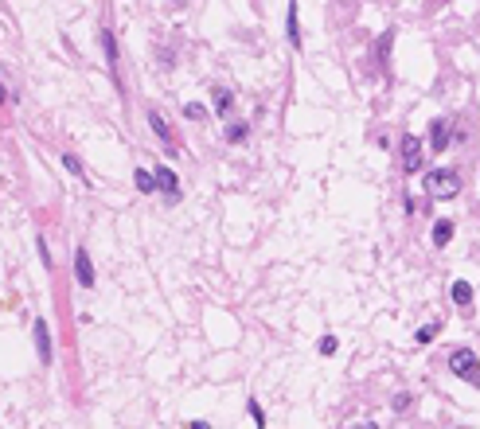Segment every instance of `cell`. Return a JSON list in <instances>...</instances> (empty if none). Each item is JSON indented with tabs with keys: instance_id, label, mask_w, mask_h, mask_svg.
<instances>
[{
	"instance_id": "cell-20",
	"label": "cell",
	"mask_w": 480,
	"mask_h": 429,
	"mask_svg": "<svg viewBox=\"0 0 480 429\" xmlns=\"http://www.w3.org/2000/svg\"><path fill=\"white\" fill-rule=\"evenodd\" d=\"M250 418H254V425H266V418H261V406H258V402H250Z\"/></svg>"
},
{
	"instance_id": "cell-2",
	"label": "cell",
	"mask_w": 480,
	"mask_h": 429,
	"mask_svg": "<svg viewBox=\"0 0 480 429\" xmlns=\"http://www.w3.org/2000/svg\"><path fill=\"white\" fill-rule=\"evenodd\" d=\"M449 371H453L457 379H469V383L480 387V363H476V355H472L469 347H457V352L449 355Z\"/></svg>"
},
{
	"instance_id": "cell-19",
	"label": "cell",
	"mask_w": 480,
	"mask_h": 429,
	"mask_svg": "<svg viewBox=\"0 0 480 429\" xmlns=\"http://www.w3.org/2000/svg\"><path fill=\"white\" fill-rule=\"evenodd\" d=\"M63 164H67V168H70V172H75V176H82V164H78V160H75V156H70V152H67V156H63Z\"/></svg>"
},
{
	"instance_id": "cell-9",
	"label": "cell",
	"mask_w": 480,
	"mask_h": 429,
	"mask_svg": "<svg viewBox=\"0 0 480 429\" xmlns=\"http://www.w3.org/2000/svg\"><path fill=\"white\" fill-rule=\"evenodd\" d=\"M149 125L156 129V137H160V141H164V144H172V129H168V121L160 118L156 110H149Z\"/></svg>"
},
{
	"instance_id": "cell-16",
	"label": "cell",
	"mask_w": 480,
	"mask_h": 429,
	"mask_svg": "<svg viewBox=\"0 0 480 429\" xmlns=\"http://www.w3.org/2000/svg\"><path fill=\"white\" fill-rule=\"evenodd\" d=\"M184 113H187L192 121H203V118H207V110H203V106H195V101H192V106H184Z\"/></svg>"
},
{
	"instance_id": "cell-5",
	"label": "cell",
	"mask_w": 480,
	"mask_h": 429,
	"mask_svg": "<svg viewBox=\"0 0 480 429\" xmlns=\"http://www.w3.org/2000/svg\"><path fill=\"white\" fill-rule=\"evenodd\" d=\"M445 144H449V121L438 118V121L430 125V149H433V152H445Z\"/></svg>"
},
{
	"instance_id": "cell-10",
	"label": "cell",
	"mask_w": 480,
	"mask_h": 429,
	"mask_svg": "<svg viewBox=\"0 0 480 429\" xmlns=\"http://www.w3.org/2000/svg\"><path fill=\"white\" fill-rule=\"evenodd\" d=\"M449 238H453V223L438 219V223H433V246H449Z\"/></svg>"
},
{
	"instance_id": "cell-18",
	"label": "cell",
	"mask_w": 480,
	"mask_h": 429,
	"mask_svg": "<svg viewBox=\"0 0 480 429\" xmlns=\"http://www.w3.org/2000/svg\"><path fill=\"white\" fill-rule=\"evenodd\" d=\"M332 352H336V336H324L320 340V355H332Z\"/></svg>"
},
{
	"instance_id": "cell-21",
	"label": "cell",
	"mask_w": 480,
	"mask_h": 429,
	"mask_svg": "<svg viewBox=\"0 0 480 429\" xmlns=\"http://www.w3.org/2000/svg\"><path fill=\"white\" fill-rule=\"evenodd\" d=\"M0 98H4V90H0Z\"/></svg>"
},
{
	"instance_id": "cell-6",
	"label": "cell",
	"mask_w": 480,
	"mask_h": 429,
	"mask_svg": "<svg viewBox=\"0 0 480 429\" xmlns=\"http://www.w3.org/2000/svg\"><path fill=\"white\" fill-rule=\"evenodd\" d=\"M156 184H160V192L168 195V199H180V180H176V172H172V168H156Z\"/></svg>"
},
{
	"instance_id": "cell-12",
	"label": "cell",
	"mask_w": 480,
	"mask_h": 429,
	"mask_svg": "<svg viewBox=\"0 0 480 429\" xmlns=\"http://www.w3.org/2000/svg\"><path fill=\"white\" fill-rule=\"evenodd\" d=\"M246 137H250V125H246V121H235V125H227V141H230V144H242Z\"/></svg>"
},
{
	"instance_id": "cell-15",
	"label": "cell",
	"mask_w": 480,
	"mask_h": 429,
	"mask_svg": "<svg viewBox=\"0 0 480 429\" xmlns=\"http://www.w3.org/2000/svg\"><path fill=\"white\" fill-rule=\"evenodd\" d=\"M289 39H293V47H301V27H297V4H289Z\"/></svg>"
},
{
	"instance_id": "cell-4",
	"label": "cell",
	"mask_w": 480,
	"mask_h": 429,
	"mask_svg": "<svg viewBox=\"0 0 480 429\" xmlns=\"http://www.w3.org/2000/svg\"><path fill=\"white\" fill-rule=\"evenodd\" d=\"M35 347H39V363L47 367V363H51V332H47V320H35Z\"/></svg>"
},
{
	"instance_id": "cell-7",
	"label": "cell",
	"mask_w": 480,
	"mask_h": 429,
	"mask_svg": "<svg viewBox=\"0 0 480 429\" xmlns=\"http://www.w3.org/2000/svg\"><path fill=\"white\" fill-rule=\"evenodd\" d=\"M75 278H78V285H86V289L94 285V266H90V258H86V250L75 254Z\"/></svg>"
},
{
	"instance_id": "cell-1",
	"label": "cell",
	"mask_w": 480,
	"mask_h": 429,
	"mask_svg": "<svg viewBox=\"0 0 480 429\" xmlns=\"http://www.w3.org/2000/svg\"><path fill=\"white\" fill-rule=\"evenodd\" d=\"M457 192H461V176H457L453 168L426 172V195H430V199H453Z\"/></svg>"
},
{
	"instance_id": "cell-3",
	"label": "cell",
	"mask_w": 480,
	"mask_h": 429,
	"mask_svg": "<svg viewBox=\"0 0 480 429\" xmlns=\"http://www.w3.org/2000/svg\"><path fill=\"white\" fill-rule=\"evenodd\" d=\"M421 168V137H402V172H418Z\"/></svg>"
},
{
	"instance_id": "cell-14",
	"label": "cell",
	"mask_w": 480,
	"mask_h": 429,
	"mask_svg": "<svg viewBox=\"0 0 480 429\" xmlns=\"http://www.w3.org/2000/svg\"><path fill=\"white\" fill-rule=\"evenodd\" d=\"M230 106H235V98H230V90H215V113H223L227 118Z\"/></svg>"
},
{
	"instance_id": "cell-11",
	"label": "cell",
	"mask_w": 480,
	"mask_h": 429,
	"mask_svg": "<svg viewBox=\"0 0 480 429\" xmlns=\"http://www.w3.org/2000/svg\"><path fill=\"white\" fill-rule=\"evenodd\" d=\"M453 301L461 304V309H469V304H472V285H469V281H453Z\"/></svg>"
},
{
	"instance_id": "cell-8",
	"label": "cell",
	"mask_w": 480,
	"mask_h": 429,
	"mask_svg": "<svg viewBox=\"0 0 480 429\" xmlns=\"http://www.w3.org/2000/svg\"><path fill=\"white\" fill-rule=\"evenodd\" d=\"M133 184H137V192H144V195H152V192H156V172H149V168H137L133 172Z\"/></svg>"
},
{
	"instance_id": "cell-17",
	"label": "cell",
	"mask_w": 480,
	"mask_h": 429,
	"mask_svg": "<svg viewBox=\"0 0 480 429\" xmlns=\"http://www.w3.org/2000/svg\"><path fill=\"white\" fill-rule=\"evenodd\" d=\"M433 336H438V324H426V328L418 332V344H430Z\"/></svg>"
},
{
	"instance_id": "cell-13",
	"label": "cell",
	"mask_w": 480,
	"mask_h": 429,
	"mask_svg": "<svg viewBox=\"0 0 480 429\" xmlns=\"http://www.w3.org/2000/svg\"><path fill=\"white\" fill-rule=\"evenodd\" d=\"M101 47H106V59H110V70H118V43H113L110 32H101Z\"/></svg>"
}]
</instances>
